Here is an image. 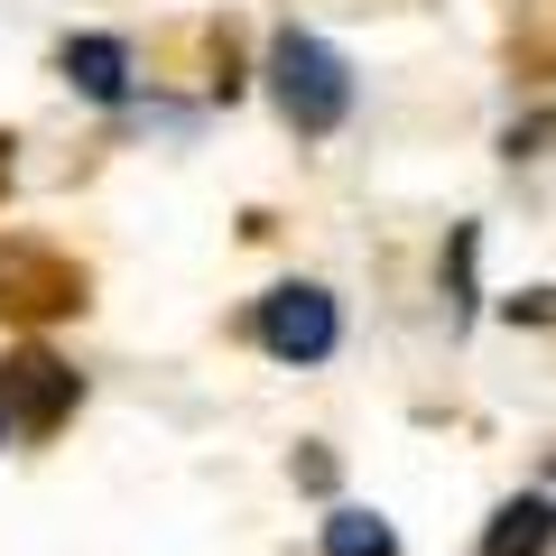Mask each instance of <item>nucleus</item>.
Here are the masks:
<instances>
[{"instance_id": "obj_2", "label": "nucleus", "mask_w": 556, "mask_h": 556, "mask_svg": "<svg viewBox=\"0 0 556 556\" xmlns=\"http://www.w3.org/2000/svg\"><path fill=\"white\" fill-rule=\"evenodd\" d=\"M334 298L325 288H278L269 306H260V343L269 353H288V362H316V353H334Z\"/></svg>"}, {"instance_id": "obj_3", "label": "nucleus", "mask_w": 556, "mask_h": 556, "mask_svg": "<svg viewBox=\"0 0 556 556\" xmlns=\"http://www.w3.org/2000/svg\"><path fill=\"white\" fill-rule=\"evenodd\" d=\"M65 399H75V380H65L47 353H28V362H10V371H0V408H10V417H28V427H47V417H56Z\"/></svg>"}, {"instance_id": "obj_5", "label": "nucleus", "mask_w": 556, "mask_h": 556, "mask_svg": "<svg viewBox=\"0 0 556 556\" xmlns=\"http://www.w3.org/2000/svg\"><path fill=\"white\" fill-rule=\"evenodd\" d=\"M65 75H75L93 102H121V84H130V75H121V47H112V38H75V47H65Z\"/></svg>"}, {"instance_id": "obj_4", "label": "nucleus", "mask_w": 556, "mask_h": 556, "mask_svg": "<svg viewBox=\"0 0 556 556\" xmlns=\"http://www.w3.org/2000/svg\"><path fill=\"white\" fill-rule=\"evenodd\" d=\"M547 529H556L547 501H510V510L492 519V538H482V556H538V547H547Z\"/></svg>"}, {"instance_id": "obj_1", "label": "nucleus", "mask_w": 556, "mask_h": 556, "mask_svg": "<svg viewBox=\"0 0 556 556\" xmlns=\"http://www.w3.org/2000/svg\"><path fill=\"white\" fill-rule=\"evenodd\" d=\"M269 84H278V112L298 121V130H334L343 102H353V84H343L334 47H325V38H298V28L269 47Z\"/></svg>"}, {"instance_id": "obj_7", "label": "nucleus", "mask_w": 556, "mask_h": 556, "mask_svg": "<svg viewBox=\"0 0 556 556\" xmlns=\"http://www.w3.org/2000/svg\"><path fill=\"white\" fill-rule=\"evenodd\" d=\"M10 427H20V417H10V408H0V437H10Z\"/></svg>"}, {"instance_id": "obj_6", "label": "nucleus", "mask_w": 556, "mask_h": 556, "mask_svg": "<svg viewBox=\"0 0 556 556\" xmlns=\"http://www.w3.org/2000/svg\"><path fill=\"white\" fill-rule=\"evenodd\" d=\"M325 547H334V556H390V529H380V519H353V510H343L334 529H325Z\"/></svg>"}]
</instances>
